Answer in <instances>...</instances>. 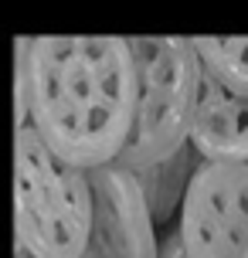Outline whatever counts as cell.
Masks as SVG:
<instances>
[{
  "instance_id": "obj_1",
  "label": "cell",
  "mask_w": 248,
  "mask_h": 258,
  "mask_svg": "<svg viewBox=\"0 0 248 258\" xmlns=\"http://www.w3.org/2000/svg\"><path fill=\"white\" fill-rule=\"evenodd\" d=\"M24 122L58 160L95 173L122 160L136 119L130 38L21 41Z\"/></svg>"
},
{
  "instance_id": "obj_2",
  "label": "cell",
  "mask_w": 248,
  "mask_h": 258,
  "mask_svg": "<svg viewBox=\"0 0 248 258\" xmlns=\"http://www.w3.org/2000/svg\"><path fill=\"white\" fill-rule=\"evenodd\" d=\"M92 177L75 170L17 126L14 140V224L24 258H85L92 245Z\"/></svg>"
},
{
  "instance_id": "obj_3",
  "label": "cell",
  "mask_w": 248,
  "mask_h": 258,
  "mask_svg": "<svg viewBox=\"0 0 248 258\" xmlns=\"http://www.w3.org/2000/svg\"><path fill=\"white\" fill-rule=\"evenodd\" d=\"M136 58V119L119 167L150 170L187 150L204 68L191 38H133Z\"/></svg>"
},
{
  "instance_id": "obj_4",
  "label": "cell",
  "mask_w": 248,
  "mask_h": 258,
  "mask_svg": "<svg viewBox=\"0 0 248 258\" xmlns=\"http://www.w3.org/2000/svg\"><path fill=\"white\" fill-rule=\"evenodd\" d=\"M183 258L248 255V163H201L177 211Z\"/></svg>"
},
{
  "instance_id": "obj_5",
  "label": "cell",
  "mask_w": 248,
  "mask_h": 258,
  "mask_svg": "<svg viewBox=\"0 0 248 258\" xmlns=\"http://www.w3.org/2000/svg\"><path fill=\"white\" fill-rule=\"evenodd\" d=\"M92 177V245L85 258H160L157 221L146 207L143 187L126 167H102Z\"/></svg>"
},
{
  "instance_id": "obj_6",
  "label": "cell",
  "mask_w": 248,
  "mask_h": 258,
  "mask_svg": "<svg viewBox=\"0 0 248 258\" xmlns=\"http://www.w3.org/2000/svg\"><path fill=\"white\" fill-rule=\"evenodd\" d=\"M187 146L201 163H248V99L204 75Z\"/></svg>"
},
{
  "instance_id": "obj_7",
  "label": "cell",
  "mask_w": 248,
  "mask_h": 258,
  "mask_svg": "<svg viewBox=\"0 0 248 258\" xmlns=\"http://www.w3.org/2000/svg\"><path fill=\"white\" fill-rule=\"evenodd\" d=\"M197 167H201V160L187 146L177 156H170V160H163L157 167L136 173V180L143 187V197H146V207H150V214H153L157 224L160 221H170L180 211V201H183V194H187V183H191Z\"/></svg>"
},
{
  "instance_id": "obj_8",
  "label": "cell",
  "mask_w": 248,
  "mask_h": 258,
  "mask_svg": "<svg viewBox=\"0 0 248 258\" xmlns=\"http://www.w3.org/2000/svg\"><path fill=\"white\" fill-rule=\"evenodd\" d=\"M191 44L211 82L248 99V38H191Z\"/></svg>"
},
{
  "instance_id": "obj_9",
  "label": "cell",
  "mask_w": 248,
  "mask_h": 258,
  "mask_svg": "<svg viewBox=\"0 0 248 258\" xmlns=\"http://www.w3.org/2000/svg\"><path fill=\"white\" fill-rule=\"evenodd\" d=\"M160 258H183V255H180V241H177V234H173V255H160Z\"/></svg>"
},
{
  "instance_id": "obj_10",
  "label": "cell",
  "mask_w": 248,
  "mask_h": 258,
  "mask_svg": "<svg viewBox=\"0 0 248 258\" xmlns=\"http://www.w3.org/2000/svg\"><path fill=\"white\" fill-rule=\"evenodd\" d=\"M245 258H248V255H245Z\"/></svg>"
}]
</instances>
